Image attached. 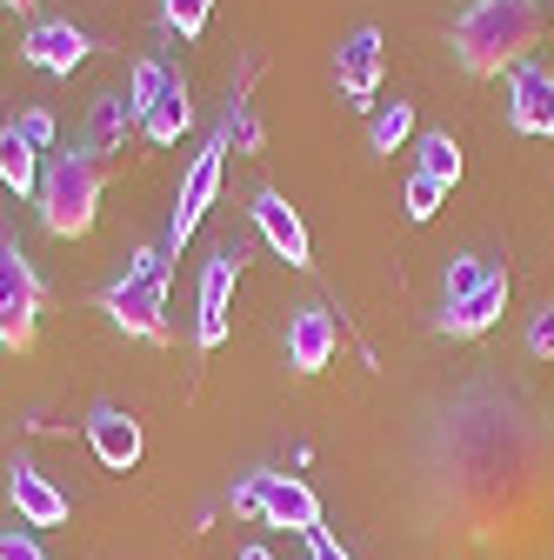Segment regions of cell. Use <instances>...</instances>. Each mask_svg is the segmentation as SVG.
<instances>
[{"label":"cell","mask_w":554,"mask_h":560,"mask_svg":"<svg viewBox=\"0 0 554 560\" xmlns=\"http://www.w3.org/2000/svg\"><path fill=\"white\" fill-rule=\"evenodd\" d=\"M528 47H541V8L534 0H474L454 21V60L468 74H515L528 60Z\"/></svg>","instance_id":"obj_1"},{"label":"cell","mask_w":554,"mask_h":560,"mask_svg":"<svg viewBox=\"0 0 554 560\" xmlns=\"http://www.w3.org/2000/svg\"><path fill=\"white\" fill-rule=\"evenodd\" d=\"M168 273H174V254L141 247L127 260V273L101 288V314L134 340H168Z\"/></svg>","instance_id":"obj_2"},{"label":"cell","mask_w":554,"mask_h":560,"mask_svg":"<svg viewBox=\"0 0 554 560\" xmlns=\"http://www.w3.org/2000/svg\"><path fill=\"white\" fill-rule=\"evenodd\" d=\"M41 228L54 241H81L101 221V161L94 154H54L41 167Z\"/></svg>","instance_id":"obj_3"},{"label":"cell","mask_w":554,"mask_h":560,"mask_svg":"<svg viewBox=\"0 0 554 560\" xmlns=\"http://www.w3.org/2000/svg\"><path fill=\"white\" fill-rule=\"evenodd\" d=\"M47 288H41V273L34 260L21 254V241L0 234V347H34V314H41Z\"/></svg>","instance_id":"obj_4"},{"label":"cell","mask_w":554,"mask_h":560,"mask_svg":"<svg viewBox=\"0 0 554 560\" xmlns=\"http://www.w3.org/2000/svg\"><path fill=\"white\" fill-rule=\"evenodd\" d=\"M221 154H228V140L215 133L207 148L194 154V167H187V180H181V194H174V221H168V254H181L187 241H194V228H200V214L215 207V194H221Z\"/></svg>","instance_id":"obj_5"},{"label":"cell","mask_w":554,"mask_h":560,"mask_svg":"<svg viewBox=\"0 0 554 560\" xmlns=\"http://www.w3.org/2000/svg\"><path fill=\"white\" fill-rule=\"evenodd\" d=\"M234 280H241V254L234 247H215L200 267V320H194V340L200 354H215L228 340V307H234Z\"/></svg>","instance_id":"obj_6"},{"label":"cell","mask_w":554,"mask_h":560,"mask_svg":"<svg viewBox=\"0 0 554 560\" xmlns=\"http://www.w3.org/2000/svg\"><path fill=\"white\" fill-rule=\"evenodd\" d=\"M381 67H388V54H381V34L374 27H355L348 40L334 47V81H341V94H348V107H374Z\"/></svg>","instance_id":"obj_7"},{"label":"cell","mask_w":554,"mask_h":560,"mask_svg":"<svg viewBox=\"0 0 554 560\" xmlns=\"http://www.w3.org/2000/svg\"><path fill=\"white\" fill-rule=\"evenodd\" d=\"M88 447H94V460L101 467H114V474H127L134 460H141V420H134L127 407H114V400H101L94 413H88Z\"/></svg>","instance_id":"obj_8"},{"label":"cell","mask_w":554,"mask_h":560,"mask_svg":"<svg viewBox=\"0 0 554 560\" xmlns=\"http://www.w3.org/2000/svg\"><path fill=\"white\" fill-rule=\"evenodd\" d=\"M508 120L515 133H547L554 140V74L534 60H521L508 74Z\"/></svg>","instance_id":"obj_9"},{"label":"cell","mask_w":554,"mask_h":560,"mask_svg":"<svg viewBox=\"0 0 554 560\" xmlns=\"http://www.w3.org/2000/svg\"><path fill=\"white\" fill-rule=\"evenodd\" d=\"M261 521L267 527H288V534H314L321 527L314 487L295 480V474H261Z\"/></svg>","instance_id":"obj_10"},{"label":"cell","mask_w":554,"mask_h":560,"mask_svg":"<svg viewBox=\"0 0 554 560\" xmlns=\"http://www.w3.org/2000/svg\"><path fill=\"white\" fill-rule=\"evenodd\" d=\"M8 501H14V514H21L27 527H60L67 514H74V501H67L34 460H14V467H8Z\"/></svg>","instance_id":"obj_11"},{"label":"cell","mask_w":554,"mask_h":560,"mask_svg":"<svg viewBox=\"0 0 554 560\" xmlns=\"http://www.w3.org/2000/svg\"><path fill=\"white\" fill-rule=\"evenodd\" d=\"M21 54L41 67V74H74V67L94 54V40H88L74 21H34L27 40H21Z\"/></svg>","instance_id":"obj_12"},{"label":"cell","mask_w":554,"mask_h":560,"mask_svg":"<svg viewBox=\"0 0 554 560\" xmlns=\"http://www.w3.org/2000/svg\"><path fill=\"white\" fill-rule=\"evenodd\" d=\"M247 214H254V228L267 234V247L281 254L288 267H308V260H314V254H308V228H301V214H295V207L274 194V187H261V194H254Z\"/></svg>","instance_id":"obj_13"},{"label":"cell","mask_w":554,"mask_h":560,"mask_svg":"<svg viewBox=\"0 0 554 560\" xmlns=\"http://www.w3.org/2000/svg\"><path fill=\"white\" fill-rule=\"evenodd\" d=\"M334 347H341V327H334L327 307H301L288 320V368L295 374H321L334 361Z\"/></svg>","instance_id":"obj_14"},{"label":"cell","mask_w":554,"mask_h":560,"mask_svg":"<svg viewBox=\"0 0 554 560\" xmlns=\"http://www.w3.org/2000/svg\"><path fill=\"white\" fill-rule=\"evenodd\" d=\"M134 120H141V114L127 107V94H94V107H88V133H81V154H114Z\"/></svg>","instance_id":"obj_15"},{"label":"cell","mask_w":554,"mask_h":560,"mask_svg":"<svg viewBox=\"0 0 554 560\" xmlns=\"http://www.w3.org/2000/svg\"><path fill=\"white\" fill-rule=\"evenodd\" d=\"M501 307H508V273H495V280H488V288H481L474 301L441 307V327H448V334H461V340H468V334H488V327L501 320Z\"/></svg>","instance_id":"obj_16"},{"label":"cell","mask_w":554,"mask_h":560,"mask_svg":"<svg viewBox=\"0 0 554 560\" xmlns=\"http://www.w3.org/2000/svg\"><path fill=\"white\" fill-rule=\"evenodd\" d=\"M0 187H8L14 200H21V194H41V154L21 140V127H14V120L0 127Z\"/></svg>","instance_id":"obj_17"},{"label":"cell","mask_w":554,"mask_h":560,"mask_svg":"<svg viewBox=\"0 0 554 560\" xmlns=\"http://www.w3.org/2000/svg\"><path fill=\"white\" fill-rule=\"evenodd\" d=\"M495 280V267L481 260V254H454L448 260V280H441V307H461V301H474L481 288Z\"/></svg>","instance_id":"obj_18"},{"label":"cell","mask_w":554,"mask_h":560,"mask_svg":"<svg viewBox=\"0 0 554 560\" xmlns=\"http://www.w3.org/2000/svg\"><path fill=\"white\" fill-rule=\"evenodd\" d=\"M187 120H194V107H187V81H181V88H174L154 114H141V133L154 140V148H174V140L187 133Z\"/></svg>","instance_id":"obj_19"},{"label":"cell","mask_w":554,"mask_h":560,"mask_svg":"<svg viewBox=\"0 0 554 560\" xmlns=\"http://www.w3.org/2000/svg\"><path fill=\"white\" fill-rule=\"evenodd\" d=\"M174 88H181V81L168 74L161 60H141V67H134V81H127V107H134V114H154Z\"/></svg>","instance_id":"obj_20"},{"label":"cell","mask_w":554,"mask_h":560,"mask_svg":"<svg viewBox=\"0 0 554 560\" xmlns=\"http://www.w3.org/2000/svg\"><path fill=\"white\" fill-rule=\"evenodd\" d=\"M407 133H414V101H388V107H374V120H368V148H374V154H394Z\"/></svg>","instance_id":"obj_21"},{"label":"cell","mask_w":554,"mask_h":560,"mask_svg":"<svg viewBox=\"0 0 554 560\" xmlns=\"http://www.w3.org/2000/svg\"><path fill=\"white\" fill-rule=\"evenodd\" d=\"M414 174L454 187V180H461V148H454V133H422V167H414Z\"/></svg>","instance_id":"obj_22"},{"label":"cell","mask_w":554,"mask_h":560,"mask_svg":"<svg viewBox=\"0 0 554 560\" xmlns=\"http://www.w3.org/2000/svg\"><path fill=\"white\" fill-rule=\"evenodd\" d=\"M221 140H234L241 154H261V140H267V127H261L254 101H228V114H221Z\"/></svg>","instance_id":"obj_23"},{"label":"cell","mask_w":554,"mask_h":560,"mask_svg":"<svg viewBox=\"0 0 554 560\" xmlns=\"http://www.w3.org/2000/svg\"><path fill=\"white\" fill-rule=\"evenodd\" d=\"M441 180H428V174H407V221H435L441 214Z\"/></svg>","instance_id":"obj_24"},{"label":"cell","mask_w":554,"mask_h":560,"mask_svg":"<svg viewBox=\"0 0 554 560\" xmlns=\"http://www.w3.org/2000/svg\"><path fill=\"white\" fill-rule=\"evenodd\" d=\"M207 14H215V0H161V21H168L174 34H200Z\"/></svg>","instance_id":"obj_25"},{"label":"cell","mask_w":554,"mask_h":560,"mask_svg":"<svg viewBox=\"0 0 554 560\" xmlns=\"http://www.w3.org/2000/svg\"><path fill=\"white\" fill-rule=\"evenodd\" d=\"M528 354H534V361H547V354H554V301H547V307H534V320H528Z\"/></svg>","instance_id":"obj_26"},{"label":"cell","mask_w":554,"mask_h":560,"mask_svg":"<svg viewBox=\"0 0 554 560\" xmlns=\"http://www.w3.org/2000/svg\"><path fill=\"white\" fill-rule=\"evenodd\" d=\"M14 127H21V140H27V148H34V154H41V148H54V114H47V107H34V114H21Z\"/></svg>","instance_id":"obj_27"},{"label":"cell","mask_w":554,"mask_h":560,"mask_svg":"<svg viewBox=\"0 0 554 560\" xmlns=\"http://www.w3.org/2000/svg\"><path fill=\"white\" fill-rule=\"evenodd\" d=\"M0 560H47V553H41V540H34V534L0 527Z\"/></svg>","instance_id":"obj_28"},{"label":"cell","mask_w":554,"mask_h":560,"mask_svg":"<svg viewBox=\"0 0 554 560\" xmlns=\"http://www.w3.org/2000/svg\"><path fill=\"white\" fill-rule=\"evenodd\" d=\"M228 508H234V521H247V514H261V474H247V480L234 487V501H228Z\"/></svg>","instance_id":"obj_29"},{"label":"cell","mask_w":554,"mask_h":560,"mask_svg":"<svg viewBox=\"0 0 554 560\" xmlns=\"http://www.w3.org/2000/svg\"><path fill=\"white\" fill-rule=\"evenodd\" d=\"M308 560H355V553L341 547V540H334L327 527H314V534H308Z\"/></svg>","instance_id":"obj_30"},{"label":"cell","mask_w":554,"mask_h":560,"mask_svg":"<svg viewBox=\"0 0 554 560\" xmlns=\"http://www.w3.org/2000/svg\"><path fill=\"white\" fill-rule=\"evenodd\" d=\"M234 560H274V553H267V547H241Z\"/></svg>","instance_id":"obj_31"},{"label":"cell","mask_w":554,"mask_h":560,"mask_svg":"<svg viewBox=\"0 0 554 560\" xmlns=\"http://www.w3.org/2000/svg\"><path fill=\"white\" fill-rule=\"evenodd\" d=\"M0 8H14V14H21V8H34V0H0Z\"/></svg>","instance_id":"obj_32"}]
</instances>
